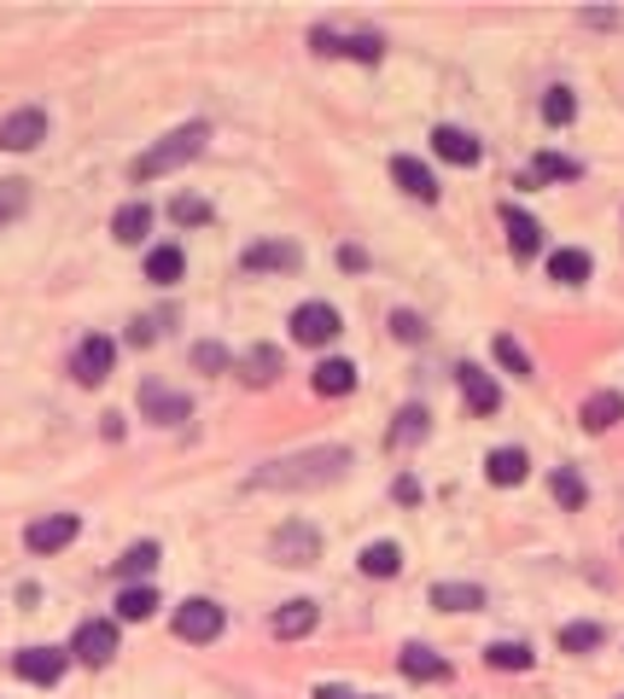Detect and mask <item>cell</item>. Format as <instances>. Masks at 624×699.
<instances>
[{
	"label": "cell",
	"instance_id": "obj_1",
	"mask_svg": "<svg viewBox=\"0 0 624 699\" xmlns=\"http://www.w3.org/2000/svg\"><path fill=\"white\" fill-rule=\"evenodd\" d=\"M345 467H350V449L322 443V449H303V455H286V460L257 467L251 472V490H322L333 479H345Z\"/></svg>",
	"mask_w": 624,
	"mask_h": 699
},
{
	"label": "cell",
	"instance_id": "obj_2",
	"mask_svg": "<svg viewBox=\"0 0 624 699\" xmlns=\"http://www.w3.org/2000/svg\"><path fill=\"white\" fill-rule=\"evenodd\" d=\"M205 141H211V129L205 123H188V129H176V134H164L152 152H141L134 158V169L129 176L134 181H152V176H170V169H181V164H193L199 152H205Z\"/></svg>",
	"mask_w": 624,
	"mask_h": 699
},
{
	"label": "cell",
	"instance_id": "obj_3",
	"mask_svg": "<svg viewBox=\"0 0 624 699\" xmlns=\"http://www.w3.org/2000/svg\"><path fill=\"white\" fill-rule=\"evenodd\" d=\"M41 141H47V111L24 106V111L0 117V152H29V146H41Z\"/></svg>",
	"mask_w": 624,
	"mask_h": 699
},
{
	"label": "cell",
	"instance_id": "obj_4",
	"mask_svg": "<svg viewBox=\"0 0 624 699\" xmlns=\"http://www.w3.org/2000/svg\"><path fill=\"white\" fill-rule=\"evenodd\" d=\"M176 636L181 641H216L223 636V606L216 601H181L176 606Z\"/></svg>",
	"mask_w": 624,
	"mask_h": 699
},
{
	"label": "cell",
	"instance_id": "obj_5",
	"mask_svg": "<svg viewBox=\"0 0 624 699\" xmlns=\"http://www.w3.org/2000/svg\"><path fill=\"white\" fill-rule=\"evenodd\" d=\"M268 549H275L280 566H315V554H322V537H315L310 525H280Z\"/></svg>",
	"mask_w": 624,
	"mask_h": 699
},
{
	"label": "cell",
	"instance_id": "obj_6",
	"mask_svg": "<svg viewBox=\"0 0 624 699\" xmlns=\"http://www.w3.org/2000/svg\"><path fill=\"white\" fill-rule=\"evenodd\" d=\"M292 338L298 345H333V338H339V310H327V303L292 310Z\"/></svg>",
	"mask_w": 624,
	"mask_h": 699
},
{
	"label": "cell",
	"instance_id": "obj_7",
	"mask_svg": "<svg viewBox=\"0 0 624 699\" xmlns=\"http://www.w3.org/2000/svg\"><path fill=\"white\" fill-rule=\"evenodd\" d=\"M64 664L71 659H64L59 647H24V653L12 659V671H19L24 682H36V688H53V682L64 676Z\"/></svg>",
	"mask_w": 624,
	"mask_h": 699
},
{
	"label": "cell",
	"instance_id": "obj_8",
	"mask_svg": "<svg viewBox=\"0 0 624 699\" xmlns=\"http://www.w3.org/2000/svg\"><path fill=\"white\" fill-rule=\"evenodd\" d=\"M76 531H82L76 514H53V519H36V525H29L24 542H29V554H59L64 542H76Z\"/></svg>",
	"mask_w": 624,
	"mask_h": 699
},
{
	"label": "cell",
	"instance_id": "obj_9",
	"mask_svg": "<svg viewBox=\"0 0 624 699\" xmlns=\"http://www.w3.org/2000/svg\"><path fill=\"white\" fill-rule=\"evenodd\" d=\"M111 362H117V345L106 333H94V338H82V350H76V362H71V373L82 385H99L111 373Z\"/></svg>",
	"mask_w": 624,
	"mask_h": 699
},
{
	"label": "cell",
	"instance_id": "obj_10",
	"mask_svg": "<svg viewBox=\"0 0 624 699\" xmlns=\"http://www.w3.org/2000/svg\"><path fill=\"white\" fill-rule=\"evenodd\" d=\"M71 653H76L82 664H106V659L117 653V624H106V618L82 624V629H76V641H71Z\"/></svg>",
	"mask_w": 624,
	"mask_h": 699
},
{
	"label": "cell",
	"instance_id": "obj_11",
	"mask_svg": "<svg viewBox=\"0 0 624 699\" xmlns=\"http://www.w3.org/2000/svg\"><path fill=\"white\" fill-rule=\"evenodd\" d=\"M141 408H146V420H158V425H181V420H188V397H181V390H164L158 379L141 385Z\"/></svg>",
	"mask_w": 624,
	"mask_h": 699
},
{
	"label": "cell",
	"instance_id": "obj_12",
	"mask_svg": "<svg viewBox=\"0 0 624 699\" xmlns=\"http://www.w3.org/2000/svg\"><path fill=\"white\" fill-rule=\"evenodd\" d=\"M455 379H461V397H467V408H479V414H496L502 408V390H496V379L484 367H455Z\"/></svg>",
	"mask_w": 624,
	"mask_h": 699
},
{
	"label": "cell",
	"instance_id": "obj_13",
	"mask_svg": "<svg viewBox=\"0 0 624 699\" xmlns=\"http://www.w3.org/2000/svg\"><path fill=\"white\" fill-rule=\"evenodd\" d=\"M432 152H437L444 164H461V169L484 158V146L473 141V134H467V129H449V123H444V129H432Z\"/></svg>",
	"mask_w": 624,
	"mask_h": 699
},
{
	"label": "cell",
	"instance_id": "obj_14",
	"mask_svg": "<svg viewBox=\"0 0 624 699\" xmlns=\"http://www.w3.org/2000/svg\"><path fill=\"white\" fill-rule=\"evenodd\" d=\"M526 472H531L526 449H491V460H484V479H491L496 490H514V484H526Z\"/></svg>",
	"mask_w": 624,
	"mask_h": 699
},
{
	"label": "cell",
	"instance_id": "obj_15",
	"mask_svg": "<svg viewBox=\"0 0 624 699\" xmlns=\"http://www.w3.org/2000/svg\"><path fill=\"white\" fill-rule=\"evenodd\" d=\"M502 228H508V245H514V257H537V251H543V228H537V221L526 216V210H502Z\"/></svg>",
	"mask_w": 624,
	"mask_h": 699
},
{
	"label": "cell",
	"instance_id": "obj_16",
	"mask_svg": "<svg viewBox=\"0 0 624 699\" xmlns=\"http://www.w3.org/2000/svg\"><path fill=\"white\" fill-rule=\"evenodd\" d=\"M427 601H432L437 612H479V606H484V589H479V583H432Z\"/></svg>",
	"mask_w": 624,
	"mask_h": 699
},
{
	"label": "cell",
	"instance_id": "obj_17",
	"mask_svg": "<svg viewBox=\"0 0 624 699\" xmlns=\"http://www.w3.org/2000/svg\"><path fill=\"white\" fill-rule=\"evenodd\" d=\"M578 420H584V432H607V425L624 420V397H619V390H596V397L584 402Z\"/></svg>",
	"mask_w": 624,
	"mask_h": 699
},
{
	"label": "cell",
	"instance_id": "obj_18",
	"mask_svg": "<svg viewBox=\"0 0 624 699\" xmlns=\"http://www.w3.org/2000/svg\"><path fill=\"white\" fill-rule=\"evenodd\" d=\"M392 176H397V186L409 198H437V181H432V169L420 158H392Z\"/></svg>",
	"mask_w": 624,
	"mask_h": 699
},
{
	"label": "cell",
	"instance_id": "obj_19",
	"mask_svg": "<svg viewBox=\"0 0 624 699\" xmlns=\"http://www.w3.org/2000/svg\"><path fill=\"white\" fill-rule=\"evenodd\" d=\"M403 676H415V682H437V676H449V664L444 659H437L432 653V647H420V641H409V647H403Z\"/></svg>",
	"mask_w": 624,
	"mask_h": 699
},
{
	"label": "cell",
	"instance_id": "obj_20",
	"mask_svg": "<svg viewBox=\"0 0 624 699\" xmlns=\"http://www.w3.org/2000/svg\"><path fill=\"white\" fill-rule=\"evenodd\" d=\"M315 629V601H286L275 612V636L280 641H298V636H310Z\"/></svg>",
	"mask_w": 624,
	"mask_h": 699
},
{
	"label": "cell",
	"instance_id": "obj_21",
	"mask_svg": "<svg viewBox=\"0 0 624 699\" xmlns=\"http://www.w3.org/2000/svg\"><path fill=\"white\" fill-rule=\"evenodd\" d=\"M315 390H322V397H350V390H357V367H350L345 355H339V362L327 355V362L315 367Z\"/></svg>",
	"mask_w": 624,
	"mask_h": 699
},
{
	"label": "cell",
	"instance_id": "obj_22",
	"mask_svg": "<svg viewBox=\"0 0 624 699\" xmlns=\"http://www.w3.org/2000/svg\"><path fill=\"white\" fill-rule=\"evenodd\" d=\"M146 228H152V204H123V210L111 216V233H117L123 245H141Z\"/></svg>",
	"mask_w": 624,
	"mask_h": 699
},
{
	"label": "cell",
	"instance_id": "obj_23",
	"mask_svg": "<svg viewBox=\"0 0 624 699\" xmlns=\"http://www.w3.org/2000/svg\"><path fill=\"white\" fill-rule=\"evenodd\" d=\"M549 275L561 280V286H584V280H589V251H578V245L554 251V257H549Z\"/></svg>",
	"mask_w": 624,
	"mask_h": 699
},
{
	"label": "cell",
	"instance_id": "obj_24",
	"mask_svg": "<svg viewBox=\"0 0 624 699\" xmlns=\"http://www.w3.org/2000/svg\"><path fill=\"white\" fill-rule=\"evenodd\" d=\"M245 268H251V275H263V268H298V245H251L245 251V257H240Z\"/></svg>",
	"mask_w": 624,
	"mask_h": 699
},
{
	"label": "cell",
	"instance_id": "obj_25",
	"mask_svg": "<svg viewBox=\"0 0 624 699\" xmlns=\"http://www.w3.org/2000/svg\"><path fill=\"white\" fill-rule=\"evenodd\" d=\"M427 408H403V414H397V425H392V432H385V443H392V449H409V443H420V437H427Z\"/></svg>",
	"mask_w": 624,
	"mask_h": 699
},
{
	"label": "cell",
	"instance_id": "obj_26",
	"mask_svg": "<svg viewBox=\"0 0 624 699\" xmlns=\"http://www.w3.org/2000/svg\"><path fill=\"white\" fill-rule=\"evenodd\" d=\"M315 47H322V53H350V59H368V64H374L385 41H380V36H357V41H333L327 29H315Z\"/></svg>",
	"mask_w": 624,
	"mask_h": 699
},
{
	"label": "cell",
	"instance_id": "obj_27",
	"mask_svg": "<svg viewBox=\"0 0 624 699\" xmlns=\"http://www.w3.org/2000/svg\"><path fill=\"white\" fill-rule=\"evenodd\" d=\"M181 268H188V257H181L176 245H158L146 257V280H158V286H176L181 280Z\"/></svg>",
	"mask_w": 624,
	"mask_h": 699
},
{
	"label": "cell",
	"instance_id": "obj_28",
	"mask_svg": "<svg viewBox=\"0 0 624 699\" xmlns=\"http://www.w3.org/2000/svg\"><path fill=\"white\" fill-rule=\"evenodd\" d=\"M362 571H368V577H397V571H403L397 542H368V549H362Z\"/></svg>",
	"mask_w": 624,
	"mask_h": 699
},
{
	"label": "cell",
	"instance_id": "obj_29",
	"mask_svg": "<svg viewBox=\"0 0 624 699\" xmlns=\"http://www.w3.org/2000/svg\"><path fill=\"white\" fill-rule=\"evenodd\" d=\"M275 373H280V350H268V345L245 350V379L251 385H275Z\"/></svg>",
	"mask_w": 624,
	"mask_h": 699
},
{
	"label": "cell",
	"instance_id": "obj_30",
	"mask_svg": "<svg viewBox=\"0 0 624 699\" xmlns=\"http://www.w3.org/2000/svg\"><path fill=\"white\" fill-rule=\"evenodd\" d=\"M152 606H158V594H152L146 583H134V589H123V594H117V612H123L129 624H141V618H152Z\"/></svg>",
	"mask_w": 624,
	"mask_h": 699
},
{
	"label": "cell",
	"instance_id": "obj_31",
	"mask_svg": "<svg viewBox=\"0 0 624 699\" xmlns=\"http://www.w3.org/2000/svg\"><path fill=\"white\" fill-rule=\"evenodd\" d=\"M484 659H491L496 671H531V647L526 641H496Z\"/></svg>",
	"mask_w": 624,
	"mask_h": 699
},
{
	"label": "cell",
	"instance_id": "obj_32",
	"mask_svg": "<svg viewBox=\"0 0 624 699\" xmlns=\"http://www.w3.org/2000/svg\"><path fill=\"white\" fill-rule=\"evenodd\" d=\"M152 566H158V542H134V549L117 559V571H123V577H146Z\"/></svg>",
	"mask_w": 624,
	"mask_h": 699
},
{
	"label": "cell",
	"instance_id": "obj_33",
	"mask_svg": "<svg viewBox=\"0 0 624 699\" xmlns=\"http://www.w3.org/2000/svg\"><path fill=\"white\" fill-rule=\"evenodd\" d=\"M554 502H561V507H584V496H589V490H584V479H578V472H572V467H561V472H554Z\"/></svg>",
	"mask_w": 624,
	"mask_h": 699
},
{
	"label": "cell",
	"instance_id": "obj_34",
	"mask_svg": "<svg viewBox=\"0 0 624 699\" xmlns=\"http://www.w3.org/2000/svg\"><path fill=\"white\" fill-rule=\"evenodd\" d=\"M537 181H572L578 176V164L572 158H561V152H537V169H531Z\"/></svg>",
	"mask_w": 624,
	"mask_h": 699
},
{
	"label": "cell",
	"instance_id": "obj_35",
	"mask_svg": "<svg viewBox=\"0 0 624 699\" xmlns=\"http://www.w3.org/2000/svg\"><path fill=\"white\" fill-rule=\"evenodd\" d=\"M561 647H566V653H589V647H601V624H566Z\"/></svg>",
	"mask_w": 624,
	"mask_h": 699
},
{
	"label": "cell",
	"instance_id": "obj_36",
	"mask_svg": "<svg viewBox=\"0 0 624 699\" xmlns=\"http://www.w3.org/2000/svg\"><path fill=\"white\" fill-rule=\"evenodd\" d=\"M491 350H496V362H502V367H508V373H519V379H531V355H526V350H519V345H514V338H496V345H491Z\"/></svg>",
	"mask_w": 624,
	"mask_h": 699
},
{
	"label": "cell",
	"instance_id": "obj_37",
	"mask_svg": "<svg viewBox=\"0 0 624 699\" xmlns=\"http://www.w3.org/2000/svg\"><path fill=\"white\" fill-rule=\"evenodd\" d=\"M543 117H549V123H572V117H578V99H572V88H549Z\"/></svg>",
	"mask_w": 624,
	"mask_h": 699
},
{
	"label": "cell",
	"instance_id": "obj_38",
	"mask_svg": "<svg viewBox=\"0 0 624 699\" xmlns=\"http://www.w3.org/2000/svg\"><path fill=\"white\" fill-rule=\"evenodd\" d=\"M193 367L223 373V367H228V350H223V345H193Z\"/></svg>",
	"mask_w": 624,
	"mask_h": 699
},
{
	"label": "cell",
	"instance_id": "obj_39",
	"mask_svg": "<svg viewBox=\"0 0 624 699\" xmlns=\"http://www.w3.org/2000/svg\"><path fill=\"white\" fill-rule=\"evenodd\" d=\"M170 216L193 228V221H211V204H205V198H176V210H170Z\"/></svg>",
	"mask_w": 624,
	"mask_h": 699
},
{
	"label": "cell",
	"instance_id": "obj_40",
	"mask_svg": "<svg viewBox=\"0 0 624 699\" xmlns=\"http://www.w3.org/2000/svg\"><path fill=\"white\" fill-rule=\"evenodd\" d=\"M392 333L403 338V345H420V315H409V310H397V315H392Z\"/></svg>",
	"mask_w": 624,
	"mask_h": 699
},
{
	"label": "cell",
	"instance_id": "obj_41",
	"mask_svg": "<svg viewBox=\"0 0 624 699\" xmlns=\"http://www.w3.org/2000/svg\"><path fill=\"white\" fill-rule=\"evenodd\" d=\"M24 210V186H0V221H12Z\"/></svg>",
	"mask_w": 624,
	"mask_h": 699
},
{
	"label": "cell",
	"instance_id": "obj_42",
	"mask_svg": "<svg viewBox=\"0 0 624 699\" xmlns=\"http://www.w3.org/2000/svg\"><path fill=\"white\" fill-rule=\"evenodd\" d=\"M315 699H350V688H333L327 682V688H315Z\"/></svg>",
	"mask_w": 624,
	"mask_h": 699
},
{
	"label": "cell",
	"instance_id": "obj_43",
	"mask_svg": "<svg viewBox=\"0 0 624 699\" xmlns=\"http://www.w3.org/2000/svg\"><path fill=\"white\" fill-rule=\"evenodd\" d=\"M350 699H362V694H350Z\"/></svg>",
	"mask_w": 624,
	"mask_h": 699
}]
</instances>
